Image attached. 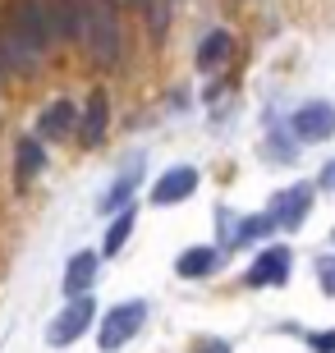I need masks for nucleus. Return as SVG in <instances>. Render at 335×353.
<instances>
[{
  "mask_svg": "<svg viewBox=\"0 0 335 353\" xmlns=\"http://www.w3.org/2000/svg\"><path fill=\"white\" fill-rule=\"evenodd\" d=\"M74 124H83V115H78V105L74 101H51L46 110H41V119H37V129H41V138H69L74 133Z\"/></svg>",
  "mask_w": 335,
  "mask_h": 353,
  "instance_id": "nucleus-11",
  "label": "nucleus"
},
{
  "mask_svg": "<svg viewBox=\"0 0 335 353\" xmlns=\"http://www.w3.org/2000/svg\"><path fill=\"white\" fill-rule=\"evenodd\" d=\"M289 271H294V252H289V248H267L258 262L244 271V285H248V289L289 285Z\"/></svg>",
  "mask_w": 335,
  "mask_h": 353,
  "instance_id": "nucleus-5",
  "label": "nucleus"
},
{
  "mask_svg": "<svg viewBox=\"0 0 335 353\" xmlns=\"http://www.w3.org/2000/svg\"><path fill=\"white\" fill-rule=\"evenodd\" d=\"M308 211H312V183H289L271 197V221L280 230H298Z\"/></svg>",
  "mask_w": 335,
  "mask_h": 353,
  "instance_id": "nucleus-6",
  "label": "nucleus"
},
{
  "mask_svg": "<svg viewBox=\"0 0 335 353\" xmlns=\"http://www.w3.org/2000/svg\"><path fill=\"white\" fill-rule=\"evenodd\" d=\"M37 60H41V46L32 37H23V32L5 19V28H0V65L5 69H32Z\"/></svg>",
  "mask_w": 335,
  "mask_h": 353,
  "instance_id": "nucleus-8",
  "label": "nucleus"
},
{
  "mask_svg": "<svg viewBox=\"0 0 335 353\" xmlns=\"http://www.w3.org/2000/svg\"><path fill=\"white\" fill-rule=\"evenodd\" d=\"M138 188H142V157H133L129 165L119 170V179H115V183H111V188L102 193V202H97V211H102V216H124Z\"/></svg>",
  "mask_w": 335,
  "mask_h": 353,
  "instance_id": "nucleus-7",
  "label": "nucleus"
},
{
  "mask_svg": "<svg viewBox=\"0 0 335 353\" xmlns=\"http://www.w3.org/2000/svg\"><path fill=\"white\" fill-rule=\"evenodd\" d=\"M193 353H230V344L225 340H202V349H193Z\"/></svg>",
  "mask_w": 335,
  "mask_h": 353,
  "instance_id": "nucleus-19",
  "label": "nucleus"
},
{
  "mask_svg": "<svg viewBox=\"0 0 335 353\" xmlns=\"http://www.w3.org/2000/svg\"><path fill=\"white\" fill-rule=\"evenodd\" d=\"M83 14H88V32H83V41L92 46V60H97V65H115L119 60L115 5H111V0H83Z\"/></svg>",
  "mask_w": 335,
  "mask_h": 353,
  "instance_id": "nucleus-1",
  "label": "nucleus"
},
{
  "mask_svg": "<svg viewBox=\"0 0 335 353\" xmlns=\"http://www.w3.org/2000/svg\"><path fill=\"white\" fill-rule=\"evenodd\" d=\"M92 312H97V303H92V299H74L65 312L46 326V344H51V349H69V344L92 326Z\"/></svg>",
  "mask_w": 335,
  "mask_h": 353,
  "instance_id": "nucleus-4",
  "label": "nucleus"
},
{
  "mask_svg": "<svg viewBox=\"0 0 335 353\" xmlns=\"http://www.w3.org/2000/svg\"><path fill=\"white\" fill-rule=\"evenodd\" d=\"M317 285L335 294V257H317Z\"/></svg>",
  "mask_w": 335,
  "mask_h": 353,
  "instance_id": "nucleus-17",
  "label": "nucleus"
},
{
  "mask_svg": "<svg viewBox=\"0 0 335 353\" xmlns=\"http://www.w3.org/2000/svg\"><path fill=\"white\" fill-rule=\"evenodd\" d=\"M92 280H97V252H74L69 257V266H65V299L74 303V299H88V289H92Z\"/></svg>",
  "mask_w": 335,
  "mask_h": 353,
  "instance_id": "nucleus-10",
  "label": "nucleus"
},
{
  "mask_svg": "<svg viewBox=\"0 0 335 353\" xmlns=\"http://www.w3.org/2000/svg\"><path fill=\"white\" fill-rule=\"evenodd\" d=\"M230 51H234V37L225 32V28H216V32H207V37H202V46H198V69H202V74L220 69L225 60H230Z\"/></svg>",
  "mask_w": 335,
  "mask_h": 353,
  "instance_id": "nucleus-14",
  "label": "nucleus"
},
{
  "mask_svg": "<svg viewBox=\"0 0 335 353\" xmlns=\"http://www.w3.org/2000/svg\"><path fill=\"white\" fill-rule=\"evenodd\" d=\"M289 129H294L298 143H326L335 133V105L331 101H303L289 115Z\"/></svg>",
  "mask_w": 335,
  "mask_h": 353,
  "instance_id": "nucleus-3",
  "label": "nucleus"
},
{
  "mask_svg": "<svg viewBox=\"0 0 335 353\" xmlns=\"http://www.w3.org/2000/svg\"><path fill=\"white\" fill-rule=\"evenodd\" d=\"M193 188H198L193 165H170L152 188V207H175V202H184V197H193Z\"/></svg>",
  "mask_w": 335,
  "mask_h": 353,
  "instance_id": "nucleus-9",
  "label": "nucleus"
},
{
  "mask_svg": "<svg viewBox=\"0 0 335 353\" xmlns=\"http://www.w3.org/2000/svg\"><path fill=\"white\" fill-rule=\"evenodd\" d=\"M106 119H111V101H106V92H92L88 110H83V129H78V138H83L88 147H97L106 138Z\"/></svg>",
  "mask_w": 335,
  "mask_h": 353,
  "instance_id": "nucleus-12",
  "label": "nucleus"
},
{
  "mask_svg": "<svg viewBox=\"0 0 335 353\" xmlns=\"http://www.w3.org/2000/svg\"><path fill=\"white\" fill-rule=\"evenodd\" d=\"M308 349L312 353H335V330H312V335H308Z\"/></svg>",
  "mask_w": 335,
  "mask_h": 353,
  "instance_id": "nucleus-18",
  "label": "nucleus"
},
{
  "mask_svg": "<svg viewBox=\"0 0 335 353\" xmlns=\"http://www.w3.org/2000/svg\"><path fill=\"white\" fill-rule=\"evenodd\" d=\"M142 321H147V299H124V303H115V307H106L102 330H97V349L102 353L124 349L142 330Z\"/></svg>",
  "mask_w": 335,
  "mask_h": 353,
  "instance_id": "nucleus-2",
  "label": "nucleus"
},
{
  "mask_svg": "<svg viewBox=\"0 0 335 353\" xmlns=\"http://www.w3.org/2000/svg\"><path fill=\"white\" fill-rule=\"evenodd\" d=\"M216 266H220V248H189V252H180L175 275L180 280H207Z\"/></svg>",
  "mask_w": 335,
  "mask_h": 353,
  "instance_id": "nucleus-13",
  "label": "nucleus"
},
{
  "mask_svg": "<svg viewBox=\"0 0 335 353\" xmlns=\"http://www.w3.org/2000/svg\"><path fill=\"white\" fill-rule=\"evenodd\" d=\"M129 234H133V211H124V216H115V225L106 230V243H102V252L106 257H115L124 243H129Z\"/></svg>",
  "mask_w": 335,
  "mask_h": 353,
  "instance_id": "nucleus-16",
  "label": "nucleus"
},
{
  "mask_svg": "<svg viewBox=\"0 0 335 353\" xmlns=\"http://www.w3.org/2000/svg\"><path fill=\"white\" fill-rule=\"evenodd\" d=\"M322 183H326V188H335V161H326V165H322Z\"/></svg>",
  "mask_w": 335,
  "mask_h": 353,
  "instance_id": "nucleus-20",
  "label": "nucleus"
},
{
  "mask_svg": "<svg viewBox=\"0 0 335 353\" xmlns=\"http://www.w3.org/2000/svg\"><path fill=\"white\" fill-rule=\"evenodd\" d=\"M41 165H46V157H41V143H37V138H19V179H32V174H41Z\"/></svg>",
  "mask_w": 335,
  "mask_h": 353,
  "instance_id": "nucleus-15",
  "label": "nucleus"
}]
</instances>
